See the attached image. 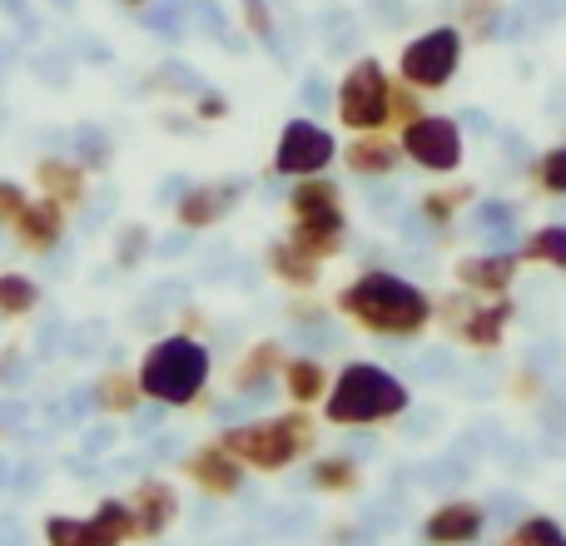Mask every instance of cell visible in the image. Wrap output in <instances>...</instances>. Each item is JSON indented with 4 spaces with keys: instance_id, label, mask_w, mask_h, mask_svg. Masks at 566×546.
<instances>
[{
    "instance_id": "6da1fadb",
    "label": "cell",
    "mask_w": 566,
    "mask_h": 546,
    "mask_svg": "<svg viewBox=\"0 0 566 546\" xmlns=\"http://www.w3.org/2000/svg\"><path fill=\"white\" fill-rule=\"evenodd\" d=\"M338 308L348 313L358 328H368L373 338H418L432 323V298L428 288H418L412 279L388 269H368L363 279H353L338 293Z\"/></svg>"
},
{
    "instance_id": "7a4b0ae2",
    "label": "cell",
    "mask_w": 566,
    "mask_h": 546,
    "mask_svg": "<svg viewBox=\"0 0 566 546\" xmlns=\"http://www.w3.org/2000/svg\"><path fill=\"white\" fill-rule=\"evenodd\" d=\"M412 402L408 382L398 372H388L382 363L353 358L338 368V378L328 382V398H323V422L333 428H378L388 418H402Z\"/></svg>"
},
{
    "instance_id": "3957f363",
    "label": "cell",
    "mask_w": 566,
    "mask_h": 546,
    "mask_svg": "<svg viewBox=\"0 0 566 546\" xmlns=\"http://www.w3.org/2000/svg\"><path fill=\"white\" fill-rule=\"evenodd\" d=\"M209 368H214V358H209L205 343L175 333V338L149 343L135 378L145 388V398L159 402V408H189L209 388Z\"/></svg>"
},
{
    "instance_id": "277c9868",
    "label": "cell",
    "mask_w": 566,
    "mask_h": 546,
    "mask_svg": "<svg viewBox=\"0 0 566 546\" xmlns=\"http://www.w3.org/2000/svg\"><path fill=\"white\" fill-rule=\"evenodd\" d=\"M224 442L244 468L254 472H283L313 452L318 442V428H313L308 412H274V418H259V422H239V428H224Z\"/></svg>"
},
{
    "instance_id": "5b68a950",
    "label": "cell",
    "mask_w": 566,
    "mask_h": 546,
    "mask_svg": "<svg viewBox=\"0 0 566 546\" xmlns=\"http://www.w3.org/2000/svg\"><path fill=\"white\" fill-rule=\"evenodd\" d=\"M289 244H298L308 259H338L343 239H348V214H343V195L333 179L308 175L289 189Z\"/></svg>"
},
{
    "instance_id": "8992f818",
    "label": "cell",
    "mask_w": 566,
    "mask_h": 546,
    "mask_svg": "<svg viewBox=\"0 0 566 546\" xmlns=\"http://www.w3.org/2000/svg\"><path fill=\"white\" fill-rule=\"evenodd\" d=\"M333 105H338V119L353 129V135H368V129H382L392 119V85L382 75V65L373 55L353 60L348 75L333 90Z\"/></svg>"
},
{
    "instance_id": "52a82bcc",
    "label": "cell",
    "mask_w": 566,
    "mask_h": 546,
    "mask_svg": "<svg viewBox=\"0 0 566 546\" xmlns=\"http://www.w3.org/2000/svg\"><path fill=\"white\" fill-rule=\"evenodd\" d=\"M462 70V30L458 25H432L412 35L398 55V80L412 90H442Z\"/></svg>"
},
{
    "instance_id": "ba28073f",
    "label": "cell",
    "mask_w": 566,
    "mask_h": 546,
    "mask_svg": "<svg viewBox=\"0 0 566 546\" xmlns=\"http://www.w3.org/2000/svg\"><path fill=\"white\" fill-rule=\"evenodd\" d=\"M517 303L512 298H478V293H448L442 303H432V318L448 323L452 338H462L468 348H497L502 333H507Z\"/></svg>"
},
{
    "instance_id": "9c48e42d",
    "label": "cell",
    "mask_w": 566,
    "mask_h": 546,
    "mask_svg": "<svg viewBox=\"0 0 566 546\" xmlns=\"http://www.w3.org/2000/svg\"><path fill=\"white\" fill-rule=\"evenodd\" d=\"M462 125L458 115H418L412 125H402V159H412L428 175H458L462 169Z\"/></svg>"
},
{
    "instance_id": "30bf717a",
    "label": "cell",
    "mask_w": 566,
    "mask_h": 546,
    "mask_svg": "<svg viewBox=\"0 0 566 546\" xmlns=\"http://www.w3.org/2000/svg\"><path fill=\"white\" fill-rule=\"evenodd\" d=\"M139 537L129 502L105 497L90 517H45V542L50 546H125Z\"/></svg>"
},
{
    "instance_id": "8fae6325",
    "label": "cell",
    "mask_w": 566,
    "mask_h": 546,
    "mask_svg": "<svg viewBox=\"0 0 566 546\" xmlns=\"http://www.w3.org/2000/svg\"><path fill=\"white\" fill-rule=\"evenodd\" d=\"M338 159V139L318 125V119L298 115L279 129V145H274V175H289V179H308V175H323V169Z\"/></svg>"
},
{
    "instance_id": "7c38bea8",
    "label": "cell",
    "mask_w": 566,
    "mask_h": 546,
    "mask_svg": "<svg viewBox=\"0 0 566 546\" xmlns=\"http://www.w3.org/2000/svg\"><path fill=\"white\" fill-rule=\"evenodd\" d=\"M249 195L244 175L234 179H209V185H189L185 195L175 199V219L179 229H189V234H199V229H214L224 214H234V204Z\"/></svg>"
},
{
    "instance_id": "4fadbf2b",
    "label": "cell",
    "mask_w": 566,
    "mask_h": 546,
    "mask_svg": "<svg viewBox=\"0 0 566 546\" xmlns=\"http://www.w3.org/2000/svg\"><path fill=\"white\" fill-rule=\"evenodd\" d=\"M283 343L279 338H264V343H254V348L239 358V368H234V392L239 398H249V402H269L274 398V388L283 382Z\"/></svg>"
},
{
    "instance_id": "5bb4252c",
    "label": "cell",
    "mask_w": 566,
    "mask_h": 546,
    "mask_svg": "<svg viewBox=\"0 0 566 546\" xmlns=\"http://www.w3.org/2000/svg\"><path fill=\"white\" fill-rule=\"evenodd\" d=\"M517 269H522V259L507 249V254H462L452 273H458V283L468 293H478V298H507Z\"/></svg>"
},
{
    "instance_id": "9a60e30c",
    "label": "cell",
    "mask_w": 566,
    "mask_h": 546,
    "mask_svg": "<svg viewBox=\"0 0 566 546\" xmlns=\"http://www.w3.org/2000/svg\"><path fill=\"white\" fill-rule=\"evenodd\" d=\"M185 468H189V477H195L205 492H214V497H234V492L244 487V462H239L234 452L224 448V442L195 448Z\"/></svg>"
},
{
    "instance_id": "2e32d148",
    "label": "cell",
    "mask_w": 566,
    "mask_h": 546,
    "mask_svg": "<svg viewBox=\"0 0 566 546\" xmlns=\"http://www.w3.org/2000/svg\"><path fill=\"white\" fill-rule=\"evenodd\" d=\"M482 527H488V507H478V502H442L422 522V537L432 546H468L482 537Z\"/></svg>"
},
{
    "instance_id": "e0dca14e",
    "label": "cell",
    "mask_w": 566,
    "mask_h": 546,
    "mask_svg": "<svg viewBox=\"0 0 566 546\" xmlns=\"http://www.w3.org/2000/svg\"><path fill=\"white\" fill-rule=\"evenodd\" d=\"M10 229H15V239L30 249V254L45 259L65 244V209H60L55 199H35V204H25V214H20Z\"/></svg>"
},
{
    "instance_id": "ac0fdd59",
    "label": "cell",
    "mask_w": 566,
    "mask_h": 546,
    "mask_svg": "<svg viewBox=\"0 0 566 546\" xmlns=\"http://www.w3.org/2000/svg\"><path fill=\"white\" fill-rule=\"evenodd\" d=\"M35 185H40V199H55L60 209H75V204H85V195H90V169L80 165V159L50 155L35 165Z\"/></svg>"
},
{
    "instance_id": "d6986e66",
    "label": "cell",
    "mask_w": 566,
    "mask_h": 546,
    "mask_svg": "<svg viewBox=\"0 0 566 546\" xmlns=\"http://www.w3.org/2000/svg\"><path fill=\"white\" fill-rule=\"evenodd\" d=\"M129 512H135L139 537H165V532L175 527V517H179V492L169 487V482L149 477V482H139V487H135Z\"/></svg>"
},
{
    "instance_id": "ffe728a7",
    "label": "cell",
    "mask_w": 566,
    "mask_h": 546,
    "mask_svg": "<svg viewBox=\"0 0 566 546\" xmlns=\"http://www.w3.org/2000/svg\"><path fill=\"white\" fill-rule=\"evenodd\" d=\"M343 165H348V175H358V179H388L392 169L402 165V139L368 129V135H358L348 149H343Z\"/></svg>"
},
{
    "instance_id": "44dd1931",
    "label": "cell",
    "mask_w": 566,
    "mask_h": 546,
    "mask_svg": "<svg viewBox=\"0 0 566 546\" xmlns=\"http://www.w3.org/2000/svg\"><path fill=\"white\" fill-rule=\"evenodd\" d=\"M328 368H323L318 358H308V353H303V358H289L283 363V392H289L293 402H298V408H308V402H323L328 398Z\"/></svg>"
},
{
    "instance_id": "7402d4cb",
    "label": "cell",
    "mask_w": 566,
    "mask_h": 546,
    "mask_svg": "<svg viewBox=\"0 0 566 546\" xmlns=\"http://www.w3.org/2000/svg\"><path fill=\"white\" fill-rule=\"evenodd\" d=\"M264 264L274 279L289 283V288H313V283H318V259H308L298 244H289V239H274V244H269Z\"/></svg>"
},
{
    "instance_id": "603a6c76",
    "label": "cell",
    "mask_w": 566,
    "mask_h": 546,
    "mask_svg": "<svg viewBox=\"0 0 566 546\" xmlns=\"http://www.w3.org/2000/svg\"><path fill=\"white\" fill-rule=\"evenodd\" d=\"M90 392H95V408L109 412V418H129V412H139V398H145L139 378H129V372H99Z\"/></svg>"
},
{
    "instance_id": "cb8c5ba5",
    "label": "cell",
    "mask_w": 566,
    "mask_h": 546,
    "mask_svg": "<svg viewBox=\"0 0 566 546\" xmlns=\"http://www.w3.org/2000/svg\"><path fill=\"white\" fill-rule=\"evenodd\" d=\"M358 482H363V472L353 452H328V458H318L308 468V487H318V492H353Z\"/></svg>"
},
{
    "instance_id": "d4e9b609",
    "label": "cell",
    "mask_w": 566,
    "mask_h": 546,
    "mask_svg": "<svg viewBox=\"0 0 566 546\" xmlns=\"http://www.w3.org/2000/svg\"><path fill=\"white\" fill-rule=\"evenodd\" d=\"M40 308V283L30 273H0V318H25Z\"/></svg>"
},
{
    "instance_id": "484cf974",
    "label": "cell",
    "mask_w": 566,
    "mask_h": 546,
    "mask_svg": "<svg viewBox=\"0 0 566 546\" xmlns=\"http://www.w3.org/2000/svg\"><path fill=\"white\" fill-rule=\"evenodd\" d=\"M517 259L547 264V269H566V224H542L537 234H527V244L517 249Z\"/></svg>"
},
{
    "instance_id": "4316f807",
    "label": "cell",
    "mask_w": 566,
    "mask_h": 546,
    "mask_svg": "<svg viewBox=\"0 0 566 546\" xmlns=\"http://www.w3.org/2000/svg\"><path fill=\"white\" fill-rule=\"evenodd\" d=\"M244 30L269 50L274 60H283V40H279V20H274V6L269 0H244Z\"/></svg>"
},
{
    "instance_id": "83f0119b",
    "label": "cell",
    "mask_w": 566,
    "mask_h": 546,
    "mask_svg": "<svg viewBox=\"0 0 566 546\" xmlns=\"http://www.w3.org/2000/svg\"><path fill=\"white\" fill-rule=\"evenodd\" d=\"M478 195L472 185H452V189H432V195H422V204H418V214L428 219V224H448L452 219V209L458 204H468V199Z\"/></svg>"
},
{
    "instance_id": "f1b7e54d",
    "label": "cell",
    "mask_w": 566,
    "mask_h": 546,
    "mask_svg": "<svg viewBox=\"0 0 566 546\" xmlns=\"http://www.w3.org/2000/svg\"><path fill=\"white\" fill-rule=\"evenodd\" d=\"M522 224V209L507 204V199H482L478 204V229L482 234H497L502 244H507V234Z\"/></svg>"
},
{
    "instance_id": "f546056e",
    "label": "cell",
    "mask_w": 566,
    "mask_h": 546,
    "mask_svg": "<svg viewBox=\"0 0 566 546\" xmlns=\"http://www.w3.org/2000/svg\"><path fill=\"white\" fill-rule=\"evenodd\" d=\"M502 546H566V532H562V522H552V517H527L512 527V537Z\"/></svg>"
},
{
    "instance_id": "4dcf8cb0",
    "label": "cell",
    "mask_w": 566,
    "mask_h": 546,
    "mask_svg": "<svg viewBox=\"0 0 566 546\" xmlns=\"http://www.w3.org/2000/svg\"><path fill=\"white\" fill-rule=\"evenodd\" d=\"M109 149H115V145H109V135L99 125H80L75 129V155H80V165H85V169H105L109 165Z\"/></svg>"
},
{
    "instance_id": "1f68e13d",
    "label": "cell",
    "mask_w": 566,
    "mask_h": 546,
    "mask_svg": "<svg viewBox=\"0 0 566 546\" xmlns=\"http://www.w3.org/2000/svg\"><path fill=\"white\" fill-rule=\"evenodd\" d=\"M537 185L547 189V195L566 199V145H552L547 155L537 159Z\"/></svg>"
},
{
    "instance_id": "d6a6232c",
    "label": "cell",
    "mask_w": 566,
    "mask_h": 546,
    "mask_svg": "<svg viewBox=\"0 0 566 546\" xmlns=\"http://www.w3.org/2000/svg\"><path fill=\"white\" fill-rule=\"evenodd\" d=\"M462 15L478 35H497V20H502V0H462Z\"/></svg>"
},
{
    "instance_id": "836d02e7",
    "label": "cell",
    "mask_w": 566,
    "mask_h": 546,
    "mask_svg": "<svg viewBox=\"0 0 566 546\" xmlns=\"http://www.w3.org/2000/svg\"><path fill=\"white\" fill-rule=\"evenodd\" d=\"M149 244H155V239H149V229L145 224H129V229H119V244H115L119 254L115 259H119V264H139Z\"/></svg>"
},
{
    "instance_id": "e575fe53",
    "label": "cell",
    "mask_w": 566,
    "mask_h": 546,
    "mask_svg": "<svg viewBox=\"0 0 566 546\" xmlns=\"http://www.w3.org/2000/svg\"><path fill=\"white\" fill-rule=\"evenodd\" d=\"M418 115H428V109H422V95L412 85H392V119H402V125H412V119Z\"/></svg>"
},
{
    "instance_id": "d590c367",
    "label": "cell",
    "mask_w": 566,
    "mask_h": 546,
    "mask_svg": "<svg viewBox=\"0 0 566 546\" xmlns=\"http://www.w3.org/2000/svg\"><path fill=\"white\" fill-rule=\"evenodd\" d=\"M25 204H30V199H25V189H20L15 179H0V229H6V224H15V219L25 214Z\"/></svg>"
},
{
    "instance_id": "8d00e7d4",
    "label": "cell",
    "mask_w": 566,
    "mask_h": 546,
    "mask_svg": "<svg viewBox=\"0 0 566 546\" xmlns=\"http://www.w3.org/2000/svg\"><path fill=\"white\" fill-rule=\"evenodd\" d=\"M303 105H308L313 115H318V109H328V105H333L328 80H323V75H308V80H303Z\"/></svg>"
},
{
    "instance_id": "74e56055",
    "label": "cell",
    "mask_w": 566,
    "mask_h": 546,
    "mask_svg": "<svg viewBox=\"0 0 566 546\" xmlns=\"http://www.w3.org/2000/svg\"><path fill=\"white\" fill-rule=\"evenodd\" d=\"M195 115H199V119H224V115H229V99L214 95V90H205V95L195 99Z\"/></svg>"
},
{
    "instance_id": "f35d334b",
    "label": "cell",
    "mask_w": 566,
    "mask_h": 546,
    "mask_svg": "<svg viewBox=\"0 0 566 546\" xmlns=\"http://www.w3.org/2000/svg\"><path fill=\"white\" fill-rule=\"evenodd\" d=\"M0 382H10V388L25 382V358L20 353H0Z\"/></svg>"
},
{
    "instance_id": "ab89813d",
    "label": "cell",
    "mask_w": 566,
    "mask_h": 546,
    "mask_svg": "<svg viewBox=\"0 0 566 546\" xmlns=\"http://www.w3.org/2000/svg\"><path fill=\"white\" fill-rule=\"evenodd\" d=\"M373 448H378L373 428H348V452L353 458H373Z\"/></svg>"
},
{
    "instance_id": "60d3db41",
    "label": "cell",
    "mask_w": 566,
    "mask_h": 546,
    "mask_svg": "<svg viewBox=\"0 0 566 546\" xmlns=\"http://www.w3.org/2000/svg\"><path fill=\"white\" fill-rule=\"evenodd\" d=\"M422 368H428L422 378L438 382V378H448V372H452V358H448V353H432V358H422Z\"/></svg>"
},
{
    "instance_id": "b9f144b4",
    "label": "cell",
    "mask_w": 566,
    "mask_h": 546,
    "mask_svg": "<svg viewBox=\"0 0 566 546\" xmlns=\"http://www.w3.org/2000/svg\"><path fill=\"white\" fill-rule=\"evenodd\" d=\"M185 189H189V179H185V175H169L165 185H159V199H179Z\"/></svg>"
},
{
    "instance_id": "7bdbcfd3",
    "label": "cell",
    "mask_w": 566,
    "mask_h": 546,
    "mask_svg": "<svg viewBox=\"0 0 566 546\" xmlns=\"http://www.w3.org/2000/svg\"><path fill=\"white\" fill-rule=\"evenodd\" d=\"M458 125H472V129H482V135H488V129H492V119L482 115V109H462V115H458Z\"/></svg>"
},
{
    "instance_id": "ee69618b",
    "label": "cell",
    "mask_w": 566,
    "mask_h": 546,
    "mask_svg": "<svg viewBox=\"0 0 566 546\" xmlns=\"http://www.w3.org/2000/svg\"><path fill=\"white\" fill-rule=\"evenodd\" d=\"M119 6H135L139 10V6H149V0H119Z\"/></svg>"
},
{
    "instance_id": "f6af8a7d",
    "label": "cell",
    "mask_w": 566,
    "mask_h": 546,
    "mask_svg": "<svg viewBox=\"0 0 566 546\" xmlns=\"http://www.w3.org/2000/svg\"><path fill=\"white\" fill-rule=\"evenodd\" d=\"M55 6H60V10H70V6H75V0H55Z\"/></svg>"
}]
</instances>
